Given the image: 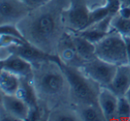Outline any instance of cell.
<instances>
[{
	"label": "cell",
	"instance_id": "obj_27",
	"mask_svg": "<svg viewBox=\"0 0 130 121\" xmlns=\"http://www.w3.org/2000/svg\"><path fill=\"white\" fill-rule=\"evenodd\" d=\"M120 2L123 3V4L127 5V6H130V0H120Z\"/></svg>",
	"mask_w": 130,
	"mask_h": 121
},
{
	"label": "cell",
	"instance_id": "obj_2",
	"mask_svg": "<svg viewBox=\"0 0 130 121\" xmlns=\"http://www.w3.org/2000/svg\"><path fill=\"white\" fill-rule=\"evenodd\" d=\"M60 62L49 61L33 65L36 68L32 83L38 95L42 94L46 98L57 97L64 92L65 87H69Z\"/></svg>",
	"mask_w": 130,
	"mask_h": 121
},
{
	"label": "cell",
	"instance_id": "obj_12",
	"mask_svg": "<svg viewBox=\"0 0 130 121\" xmlns=\"http://www.w3.org/2000/svg\"><path fill=\"white\" fill-rule=\"evenodd\" d=\"M119 96L107 87H101L98 93V105L105 120L116 119Z\"/></svg>",
	"mask_w": 130,
	"mask_h": 121
},
{
	"label": "cell",
	"instance_id": "obj_5",
	"mask_svg": "<svg viewBox=\"0 0 130 121\" xmlns=\"http://www.w3.org/2000/svg\"><path fill=\"white\" fill-rule=\"evenodd\" d=\"M117 68L118 66L115 64L94 57L84 62L80 70L100 87H109L115 77Z\"/></svg>",
	"mask_w": 130,
	"mask_h": 121
},
{
	"label": "cell",
	"instance_id": "obj_10",
	"mask_svg": "<svg viewBox=\"0 0 130 121\" xmlns=\"http://www.w3.org/2000/svg\"><path fill=\"white\" fill-rule=\"evenodd\" d=\"M1 69L8 71L20 78L32 80L34 74V66L24 58L14 54H9L6 58L1 59Z\"/></svg>",
	"mask_w": 130,
	"mask_h": 121
},
{
	"label": "cell",
	"instance_id": "obj_19",
	"mask_svg": "<svg viewBox=\"0 0 130 121\" xmlns=\"http://www.w3.org/2000/svg\"><path fill=\"white\" fill-rule=\"evenodd\" d=\"M72 32V31H71ZM77 34H78L79 36L83 37L85 38L86 39L89 40L90 42L94 44H96L102 40L109 32H106V31H103V30H101L100 29L96 28L95 26L94 25H90L88 26L87 28L86 29H82V30H79V31H77Z\"/></svg>",
	"mask_w": 130,
	"mask_h": 121
},
{
	"label": "cell",
	"instance_id": "obj_20",
	"mask_svg": "<svg viewBox=\"0 0 130 121\" xmlns=\"http://www.w3.org/2000/svg\"><path fill=\"white\" fill-rule=\"evenodd\" d=\"M49 120L59 121H77L80 120L77 111H69L65 110H59L52 111L48 116Z\"/></svg>",
	"mask_w": 130,
	"mask_h": 121
},
{
	"label": "cell",
	"instance_id": "obj_13",
	"mask_svg": "<svg viewBox=\"0 0 130 121\" xmlns=\"http://www.w3.org/2000/svg\"><path fill=\"white\" fill-rule=\"evenodd\" d=\"M119 97L125 96L130 88V64L119 65L113 80L109 87Z\"/></svg>",
	"mask_w": 130,
	"mask_h": 121
},
{
	"label": "cell",
	"instance_id": "obj_24",
	"mask_svg": "<svg viewBox=\"0 0 130 121\" xmlns=\"http://www.w3.org/2000/svg\"><path fill=\"white\" fill-rule=\"evenodd\" d=\"M22 1L25 4H27L31 9L34 10L49 4L50 2H52L53 0H22Z\"/></svg>",
	"mask_w": 130,
	"mask_h": 121
},
{
	"label": "cell",
	"instance_id": "obj_11",
	"mask_svg": "<svg viewBox=\"0 0 130 121\" xmlns=\"http://www.w3.org/2000/svg\"><path fill=\"white\" fill-rule=\"evenodd\" d=\"M2 110L13 116L17 121L28 120L29 116V105L16 94H6L1 93Z\"/></svg>",
	"mask_w": 130,
	"mask_h": 121
},
{
	"label": "cell",
	"instance_id": "obj_8",
	"mask_svg": "<svg viewBox=\"0 0 130 121\" xmlns=\"http://www.w3.org/2000/svg\"><path fill=\"white\" fill-rule=\"evenodd\" d=\"M90 10L82 4L72 5L69 9L63 10V23L68 30L77 32L89 26Z\"/></svg>",
	"mask_w": 130,
	"mask_h": 121
},
{
	"label": "cell",
	"instance_id": "obj_25",
	"mask_svg": "<svg viewBox=\"0 0 130 121\" xmlns=\"http://www.w3.org/2000/svg\"><path fill=\"white\" fill-rule=\"evenodd\" d=\"M118 13H119L121 16L125 17V18L130 19V6L120 2V6H119Z\"/></svg>",
	"mask_w": 130,
	"mask_h": 121
},
{
	"label": "cell",
	"instance_id": "obj_4",
	"mask_svg": "<svg viewBox=\"0 0 130 121\" xmlns=\"http://www.w3.org/2000/svg\"><path fill=\"white\" fill-rule=\"evenodd\" d=\"M95 55L117 66L127 64L128 59L124 36L112 29L95 44Z\"/></svg>",
	"mask_w": 130,
	"mask_h": 121
},
{
	"label": "cell",
	"instance_id": "obj_6",
	"mask_svg": "<svg viewBox=\"0 0 130 121\" xmlns=\"http://www.w3.org/2000/svg\"><path fill=\"white\" fill-rule=\"evenodd\" d=\"M2 49H5L9 54H14L24 58L29 62H31L33 65L41 63V62H49V61L57 62H61L57 54H52L46 53L43 49L32 45L29 42L21 44V45H10V46L5 47Z\"/></svg>",
	"mask_w": 130,
	"mask_h": 121
},
{
	"label": "cell",
	"instance_id": "obj_17",
	"mask_svg": "<svg viewBox=\"0 0 130 121\" xmlns=\"http://www.w3.org/2000/svg\"><path fill=\"white\" fill-rule=\"evenodd\" d=\"M80 120L86 121H101L105 120L104 116L100 109L99 105L79 104L77 111Z\"/></svg>",
	"mask_w": 130,
	"mask_h": 121
},
{
	"label": "cell",
	"instance_id": "obj_1",
	"mask_svg": "<svg viewBox=\"0 0 130 121\" xmlns=\"http://www.w3.org/2000/svg\"><path fill=\"white\" fill-rule=\"evenodd\" d=\"M48 4L30 12L27 17L19 22L18 27L27 40L32 45L53 54V49L57 50L58 43L63 33L61 25L63 24V10L49 9Z\"/></svg>",
	"mask_w": 130,
	"mask_h": 121
},
{
	"label": "cell",
	"instance_id": "obj_23",
	"mask_svg": "<svg viewBox=\"0 0 130 121\" xmlns=\"http://www.w3.org/2000/svg\"><path fill=\"white\" fill-rule=\"evenodd\" d=\"M28 43L22 39L15 38V37H12L9 35L6 34H1V38H0V45L1 48H5V47H8L10 45H21V44Z\"/></svg>",
	"mask_w": 130,
	"mask_h": 121
},
{
	"label": "cell",
	"instance_id": "obj_7",
	"mask_svg": "<svg viewBox=\"0 0 130 121\" xmlns=\"http://www.w3.org/2000/svg\"><path fill=\"white\" fill-rule=\"evenodd\" d=\"M32 11L22 0H0V23L17 24Z\"/></svg>",
	"mask_w": 130,
	"mask_h": 121
},
{
	"label": "cell",
	"instance_id": "obj_14",
	"mask_svg": "<svg viewBox=\"0 0 130 121\" xmlns=\"http://www.w3.org/2000/svg\"><path fill=\"white\" fill-rule=\"evenodd\" d=\"M16 95L22 98L29 105L30 110H38L39 108L38 101V93L31 79L22 78L21 85L19 87L18 92L16 93Z\"/></svg>",
	"mask_w": 130,
	"mask_h": 121
},
{
	"label": "cell",
	"instance_id": "obj_9",
	"mask_svg": "<svg viewBox=\"0 0 130 121\" xmlns=\"http://www.w3.org/2000/svg\"><path fill=\"white\" fill-rule=\"evenodd\" d=\"M57 55L61 59V62L70 66L80 68L84 62L82 58L78 55L77 49L74 45L70 31L62 34L57 46Z\"/></svg>",
	"mask_w": 130,
	"mask_h": 121
},
{
	"label": "cell",
	"instance_id": "obj_15",
	"mask_svg": "<svg viewBox=\"0 0 130 121\" xmlns=\"http://www.w3.org/2000/svg\"><path fill=\"white\" fill-rule=\"evenodd\" d=\"M71 37L74 45L77 49L78 55L82 58L84 62H87L96 57L95 55V44L92 43L85 38L79 36L75 32H71Z\"/></svg>",
	"mask_w": 130,
	"mask_h": 121
},
{
	"label": "cell",
	"instance_id": "obj_22",
	"mask_svg": "<svg viewBox=\"0 0 130 121\" xmlns=\"http://www.w3.org/2000/svg\"><path fill=\"white\" fill-rule=\"evenodd\" d=\"M0 34L9 35V36L15 37V38L23 40L25 42H29L27 40V38H25L24 34L22 33V31L20 29V28L15 25V24H2V25L0 26Z\"/></svg>",
	"mask_w": 130,
	"mask_h": 121
},
{
	"label": "cell",
	"instance_id": "obj_28",
	"mask_svg": "<svg viewBox=\"0 0 130 121\" xmlns=\"http://www.w3.org/2000/svg\"><path fill=\"white\" fill-rule=\"evenodd\" d=\"M126 97V99L128 100V101L130 102V88H129V90L127 91V93L126 94V95H125Z\"/></svg>",
	"mask_w": 130,
	"mask_h": 121
},
{
	"label": "cell",
	"instance_id": "obj_18",
	"mask_svg": "<svg viewBox=\"0 0 130 121\" xmlns=\"http://www.w3.org/2000/svg\"><path fill=\"white\" fill-rule=\"evenodd\" d=\"M110 27L122 36H130V19L121 16L119 13L113 14L110 21Z\"/></svg>",
	"mask_w": 130,
	"mask_h": 121
},
{
	"label": "cell",
	"instance_id": "obj_21",
	"mask_svg": "<svg viewBox=\"0 0 130 121\" xmlns=\"http://www.w3.org/2000/svg\"><path fill=\"white\" fill-rule=\"evenodd\" d=\"M116 119L122 121L130 120V102L126 96L119 97Z\"/></svg>",
	"mask_w": 130,
	"mask_h": 121
},
{
	"label": "cell",
	"instance_id": "obj_16",
	"mask_svg": "<svg viewBox=\"0 0 130 121\" xmlns=\"http://www.w3.org/2000/svg\"><path fill=\"white\" fill-rule=\"evenodd\" d=\"M20 78L17 75L1 69L0 72V88L1 93L6 94H16L21 85Z\"/></svg>",
	"mask_w": 130,
	"mask_h": 121
},
{
	"label": "cell",
	"instance_id": "obj_3",
	"mask_svg": "<svg viewBox=\"0 0 130 121\" xmlns=\"http://www.w3.org/2000/svg\"><path fill=\"white\" fill-rule=\"evenodd\" d=\"M61 70L67 78L71 94L79 104L98 105L100 85L88 78L80 68L60 62Z\"/></svg>",
	"mask_w": 130,
	"mask_h": 121
},
{
	"label": "cell",
	"instance_id": "obj_26",
	"mask_svg": "<svg viewBox=\"0 0 130 121\" xmlns=\"http://www.w3.org/2000/svg\"><path fill=\"white\" fill-rule=\"evenodd\" d=\"M126 47V55H127L128 63L130 64V36H124Z\"/></svg>",
	"mask_w": 130,
	"mask_h": 121
}]
</instances>
